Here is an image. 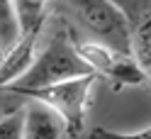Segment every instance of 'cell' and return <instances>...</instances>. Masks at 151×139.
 Segmentation results:
<instances>
[{
	"instance_id": "6da1fadb",
	"label": "cell",
	"mask_w": 151,
	"mask_h": 139,
	"mask_svg": "<svg viewBox=\"0 0 151 139\" xmlns=\"http://www.w3.org/2000/svg\"><path fill=\"white\" fill-rule=\"evenodd\" d=\"M90 66L78 56L71 39V30H56L51 37V42L34 56L32 66L27 68L12 86H7L5 90H37V88H46L54 83H63V81H73L81 76H90Z\"/></svg>"
},
{
	"instance_id": "7a4b0ae2",
	"label": "cell",
	"mask_w": 151,
	"mask_h": 139,
	"mask_svg": "<svg viewBox=\"0 0 151 139\" xmlns=\"http://www.w3.org/2000/svg\"><path fill=\"white\" fill-rule=\"evenodd\" d=\"M98 76H81L73 81H63V83H54L46 88H37V90H15V95L37 100L46 107H51L56 115L63 120V132L66 137H81L83 127H86V112L90 105V93L95 86Z\"/></svg>"
},
{
	"instance_id": "3957f363",
	"label": "cell",
	"mask_w": 151,
	"mask_h": 139,
	"mask_svg": "<svg viewBox=\"0 0 151 139\" xmlns=\"http://www.w3.org/2000/svg\"><path fill=\"white\" fill-rule=\"evenodd\" d=\"M63 3L76 12L81 24L100 39V44H105L119 54L134 56L132 24L127 15L112 0H63Z\"/></svg>"
},
{
	"instance_id": "277c9868",
	"label": "cell",
	"mask_w": 151,
	"mask_h": 139,
	"mask_svg": "<svg viewBox=\"0 0 151 139\" xmlns=\"http://www.w3.org/2000/svg\"><path fill=\"white\" fill-rule=\"evenodd\" d=\"M73 39V32H71ZM73 46L78 51V56L90 66V71L95 76H102L110 81L112 90H124L129 86H141L146 81L144 68L137 63L134 56H127V54H119L110 46L100 44V42H76Z\"/></svg>"
},
{
	"instance_id": "5b68a950",
	"label": "cell",
	"mask_w": 151,
	"mask_h": 139,
	"mask_svg": "<svg viewBox=\"0 0 151 139\" xmlns=\"http://www.w3.org/2000/svg\"><path fill=\"white\" fill-rule=\"evenodd\" d=\"M37 37H39V32L20 34V39L15 42V46H10V49L3 54V61H0V90L12 86V83L32 66L34 51H37Z\"/></svg>"
},
{
	"instance_id": "8992f818",
	"label": "cell",
	"mask_w": 151,
	"mask_h": 139,
	"mask_svg": "<svg viewBox=\"0 0 151 139\" xmlns=\"http://www.w3.org/2000/svg\"><path fill=\"white\" fill-rule=\"evenodd\" d=\"M63 134V120L51 107L37 103V100H32L24 107L22 139H61Z\"/></svg>"
},
{
	"instance_id": "52a82bcc",
	"label": "cell",
	"mask_w": 151,
	"mask_h": 139,
	"mask_svg": "<svg viewBox=\"0 0 151 139\" xmlns=\"http://www.w3.org/2000/svg\"><path fill=\"white\" fill-rule=\"evenodd\" d=\"M12 5H15L17 22H20V34L42 32L49 0H12Z\"/></svg>"
},
{
	"instance_id": "ba28073f",
	"label": "cell",
	"mask_w": 151,
	"mask_h": 139,
	"mask_svg": "<svg viewBox=\"0 0 151 139\" xmlns=\"http://www.w3.org/2000/svg\"><path fill=\"white\" fill-rule=\"evenodd\" d=\"M20 39V22L15 15L12 0H0V49L7 51Z\"/></svg>"
},
{
	"instance_id": "9c48e42d",
	"label": "cell",
	"mask_w": 151,
	"mask_h": 139,
	"mask_svg": "<svg viewBox=\"0 0 151 139\" xmlns=\"http://www.w3.org/2000/svg\"><path fill=\"white\" fill-rule=\"evenodd\" d=\"M132 44H134V59L146 76H151V15L139 24L137 32H132Z\"/></svg>"
},
{
	"instance_id": "30bf717a",
	"label": "cell",
	"mask_w": 151,
	"mask_h": 139,
	"mask_svg": "<svg viewBox=\"0 0 151 139\" xmlns=\"http://www.w3.org/2000/svg\"><path fill=\"white\" fill-rule=\"evenodd\" d=\"M22 127H24V110L0 117V139H22Z\"/></svg>"
},
{
	"instance_id": "8fae6325",
	"label": "cell",
	"mask_w": 151,
	"mask_h": 139,
	"mask_svg": "<svg viewBox=\"0 0 151 139\" xmlns=\"http://www.w3.org/2000/svg\"><path fill=\"white\" fill-rule=\"evenodd\" d=\"M90 139H151V125L146 129H141V132H132V134H119L107 127H95V129H90Z\"/></svg>"
},
{
	"instance_id": "7c38bea8",
	"label": "cell",
	"mask_w": 151,
	"mask_h": 139,
	"mask_svg": "<svg viewBox=\"0 0 151 139\" xmlns=\"http://www.w3.org/2000/svg\"><path fill=\"white\" fill-rule=\"evenodd\" d=\"M0 61H3V49H0Z\"/></svg>"
}]
</instances>
